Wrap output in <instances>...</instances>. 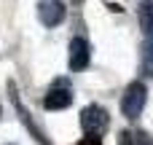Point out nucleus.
<instances>
[{"instance_id": "nucleus-1", "label": "nucleus", "mask_w": 153, "mask_h": 145, "mask_svg": "<svg viewBox=\"0 0 153 145\" xmlns=\"http://www.w3.org/2000/svg\"><path fill=\"white\" fill-rule=\"evenodd\" d=\"M145 102H148V89H145L140 81H134V83L126 86V91H124V97H121V113H124L129 121H134V118H140V113L145 110Z\"/></svg>"}, {"instance_id": "nucleus-2", "label": "nucleus", "mask_w": 153, "mask_h": 145, "mask_svg": "<svg viewBox=\"0 0 153 145\" xmlns=\"http://www.w3.org/2000/svg\"><path fill=\"white\" fill-rule=\"evenodd\" d=\"M108 126H110V116L102 105H86L81 110V129L89 137H100Z\"/></svg>"}, {"instance_id": "nucleus-3", "label": "nucleus", "mask_w": 153, "mask_h": 145, "mask_svg": "<svg viewBox=\"0 0 153 145\" xmlns=\"http://www.w3.org/2000/svg\"><path fill=\"white\" fill-rule=\"evenodd\" d=\"M70 102H73V89H70V83H67L65 78H56V81L51 83V89L46 91V97H43V108H46V110H65Z\"/></svg>"}, {"instance_id": "nucleus-4", "label": "nucleus", "mask_w": 153, "mask_h": 145, "mask_svg": "<svg viewBox=\"0 0 153 145\" xmlns=\"http://www.w3.org/2000/svg\"><path fill=\"white\" fill-rule=\"evenodd\" d=\"M67 16V8L62 0H40L38 3V19L46 24V27H56L62 24Z\"/></svg>"}, {"instance_id": "nucleus-5", "label": "nucleus", "mask_w": 153, "mask_h": 145, "mask_svg": "<svg viewBox=\"0 0 153 145\" xmlns=\"http://www.w3.org/2000/svg\"><path fill=\"white\" fill-rule=\"evenodd\" d=\"M89 59H91V48L86 43V38H73L70 40V70L73 73H81L89 67Z\"/></svg>"}, {"instance_id": "nucleus-6", "label": "nucleus", "mask_w": 153, "mask_h": 145, "mask_svg": "<svg viewBox=\"0 0 153 145\" xmlns=\"http://www.w3.org/2000/svg\"><path fill=\"white\" fill-rule=\"evenodd\" d=\"M137 16H140V27H143V32L153 40V3H151V0H143V3H140Z\"/></svg>"}, {"instance_id": "nucleus-7", "label": "nucleus", "mask_w": 153, "mask_h": 145, "mask_svg": "<svg viewBox=\"0 0 153 145\" xmlns=\"http://www.w3.org/2000/svg\"><path fill=\"white\" fill-rule=\"evenodd\" d=\"M140 67H143V75L153 78V40L143 43L140 48Z\"/></svg>"}, {"instance_id": "nucleus-8", "label": "nucleus", "mask_w": 153, "mask_h": 145, "mask_svg": "<svg viewBox=\"0 0 153 145\" xmlns=\"http://www.w3.org/2000/svg\"><path fill=\"white\" fill-rule=\"evenodd\" d=\"M118 145H137V140H134L132 132H121L118 135Z\"/></svg>"}, {"instance_id": "nucleus-9", "label": "nucleus", "mask_w": 153, "mask_h": 145, "mask_svg": "<svg viewBox=\"0 0 153 145\" xmlns=\"http://www.w3.org/2000/svg\"><path fill=\"white\" fill-rule=\"evenodd\" d=\"M134 140H137V145H153V135H148V132H137Z\"/></svg>"}, {"instance_id": "nucleus-10", "label": "nucleus", "mask_w": 153, "mask_h": 145, "mask_svg": "<svg viewBox=\"0 0 153 145\" xmlns=\"http://www.w3.org/2000/svg\"><path fill=\"white\" fill-rule=\"evenodd\" d=\"M78 145H102V140H100V137H89V135H86Z\"/></svg>"}, {"instance_id": "nucleus-11", "label": "nucleus", "mask_w": 153, "mask_h": 145, "mask_svg": "<svg viewBox=\"0 0 153 145\" xmlns=\"http://www.w3.org/2000/svg\"><path fill=\"white\" fill-rule=\"evenodd\" d=\"M0 116H3V108H0Z\"/></svg>"}]
</instances>
